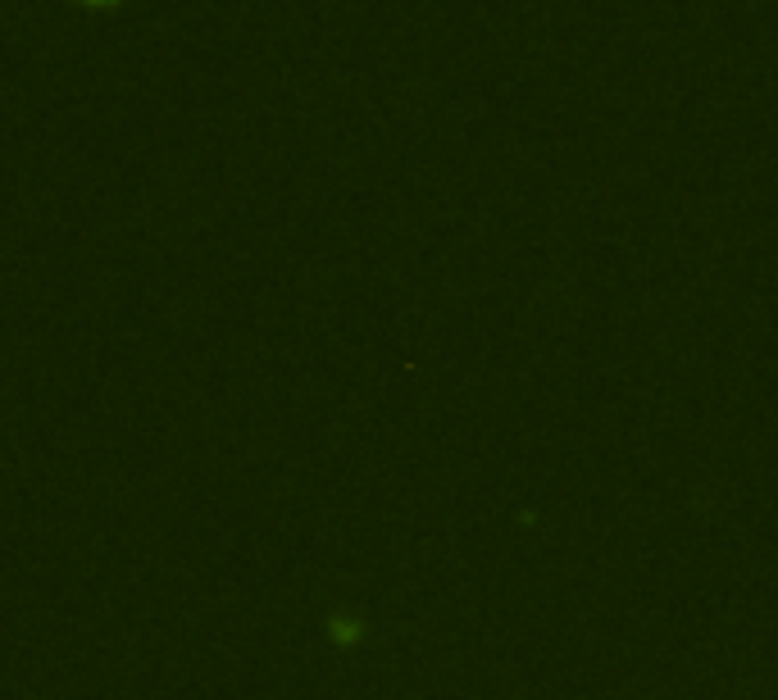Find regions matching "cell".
Returning <instances> with one entry per match:
<instances>
[{"label": "cell", "mask_w": 778, "mask_h": 700, "mask_svg": "<svg viewBox=\"0 0 778 700\" xmlns=\"http://www.w3.org/2000/svg\"><path fill=\"white\" fill-rule=\"evenodd\" d=\"M87 6H110V0H87Z\"/></svg>", "instance_id": "obj_1"}]
</instances>
